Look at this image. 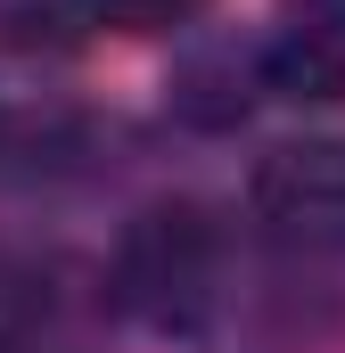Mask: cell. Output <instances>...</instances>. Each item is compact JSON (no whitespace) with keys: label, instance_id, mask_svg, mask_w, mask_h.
I'll return each instance as SVG.
<instances>
[{"label":"cell","instance_id":"cell-5","mask_svg":"<svg viewBox=\"0 0 345 353\" xmlns=\"http://www.w3.org/2000/svg\"><path fill=\"white\" fill-rule=\"evenodd\" d=\"M0 353H75V345H58V337H33V329H0Z\"/></svg>","mask_w":345,"mask_h":353},{"label":"cell","instance_id":"cell-2","mask_svg":"<svg viewBox=\"0 0 345 353\" xmlns=\"http://www.w3.org/2000/svg\"><path fill=\"white\" fill-rule=\"evenodd\" d=\"M255 214L288 239H345V140H288L247 181Z\"/></svg>","mask_w":345,"mask_h":353},{"label":"cell","instance_id":"cell-4","mask_svg":"<svg viewBox=\"0 0 345 353\" xmlns=\"http://www.w3.org/2000/svg\"><path fill=\"white\" fill-rule=\"evenodd\" d=\"M214 0H75L83 25H107V33H172L189 17H206Z\"/></svg>","mask_w":345,"mask_h":353},{"label":"cell","instance_id":"cell-3","mask_svg":"<svg viewBox=\"0 0 345 353\" xmlns=\"http://www.w3.org/2000/svg\"><path fill=\"white\" fill-rule=\"evenodd\" d=\"M263 90L271 99H345V0H304L263 41Z\"/></svg>","mask_w":345,"mask_h":353},{"label":"cell","instance_id":"cell-1","mask_svg":"<svg viewBox=\"0 0 345 353\" xmlns=\"http://www.w3.org/2000/svg\"><path fill=\"white\" fill-rule=\"evenodd\" d=\"M115 304L157 337H197L222 304V222L197 197L140 205L115 239Z\"/></svg>","mask_w":345,"mask_h":353}]
</instances>
